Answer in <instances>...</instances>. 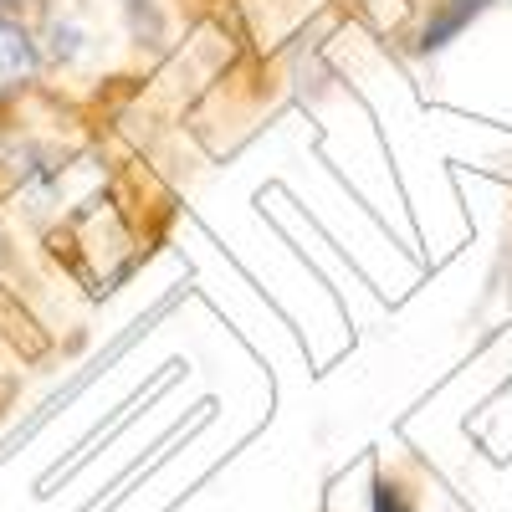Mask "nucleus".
<instances>
[{"label": "nucleus", "mask_w": 512, "mask_h": 512, "mask_svg": "<svg viewBox=\"0 0 512 512\" xmlns=\"http://www.w3.org/2000/svg\"><path fill=\"white\" fill-rule=\"evenodd\" d=\"M374 512H410V502H405L395 487H384V482H379V492H374Z\"/></svg>", "instance_id": "obj_3"}, {"label": "nucleus", "mask_w": 512, "mask_h": 512, "mask_svg": "<svg viewBox=\"0 0 512 512\" xmlns=\"http://www.w3.org/2000/svg\"><path fill=\"white\" fill-rule=\"evenodd\" d=\"M36 72H41V52H36L31 31L11 16H0V103L16 98L21 88H31Z\"/></svg>", "instance_id": "obj_1"}, {"label": "nucleus", "mask_w": 512, "mask_h": 512, "mask_svg": "<svg viewBox=\"0 0 512 512\" xmlns=\"http://www.w3.org/2000/svg\"><path fill=\"white\" fill-rule=\"evenodd\" d=\"M0 6H21V0H0Z\"/></svg>", "instance_id": "obj_4"}, {"label": "nucleus", "mask_w": 512, "mask_h": 512, "mask_svg": "<svg viewBox=\"0 0 512 512\" xmlns=\"http://www.w3.org/2000/svg\"><path fill=\"white\" fill-rule=\"evenodd\" d=\"M487 11V0H446V6L436 11V21H425V31H420V52H436V47H446L451 36H461L466 31V21H477Z\"/></svg>", "instance_id": "obj_2"}]
</instances>
